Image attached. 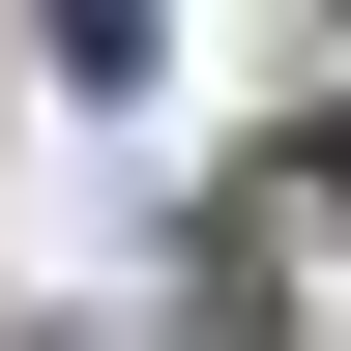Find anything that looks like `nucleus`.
<instances>
[{"instance_id":"nucleus-1","label":"nucleus","mask_w":351,"mask_h":351,"mask_svg":"<svg viewBox=\"0 0 351 351\" xmlns=\"http://www.w3.org/2000/svg\"><path fill=\"white\" fill-rule=\"evenodd\" d=\"M263 205H351V117H322V147H293V176H263Z\"/></svg>"}]
</instances>
